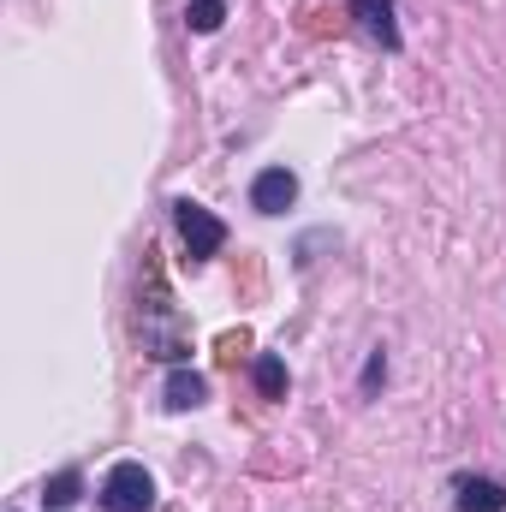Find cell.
Listing matches in <instances>:
<instances>
[{
    "mask_svg": "<svg viewBox=\"0 0 506 512\" xmlns=\"http://www.w3.org/2000/svg\"><path fill=\"white\" fill-rule=\"evenodd\" d=\"M102 507L108 512H149L155 507V483H149V471H143L137 459H120V465L108 471V483H102Z\"/></svg>",
    "mask_w": 506,
    "mask_h": 512,
    "instance_id": "obj_1",
    "label": "cell"
},
{
    "mask_svg": "<svg viewBox=\"0 0 506 512\" xmlns=\"http://www.w3.org/2000/svg\"><path fill=\"white\" fill-rule=\"evenodd\" d=\"M173 227H179V239H185L191 262H203V256H215L221 245H227V227H221L203 203H191V197H179V203H173Z\"/></svg>",
    "mask_w": 506,
    "mask_h": 512,
    "instance_id": "obj_2",
    "label": "cell"
},
{
    "mask_svg": "<svg viewBox=\"0 0 506 512\" xmlns=\"http://www.w3.org/2000/svg\"><path fill=\"white\" fill-rule=\"evenodd\" d=\"M292 197H298V179L286 173V167H262L251 185V203L262 209V215H286L292 209Z\"/></svg>",
    "mask_w": 506,
    "mask_h": 512,
    "instance_id": "obj_3",
    "label": "cell"
},
{
    "mask_svg": "<svg viewBox=\"0 0 506 512\" xmlns=\"http://www.w3.org/2000/svg\"><path fill=\"white\" fill-rule=\"evenodd\" d=\"M352 12H358V24L376 36L381 48H399V24H393V0H352Z\"/></svg>",
    "mask_w": 506,
    "mask_h": 512,
    "instance_id": "obj_4",
    "label": "cell"
},
{
    "mask_svg": "<svg viewBox=\"0 0 506 512\" xmlns=\"http://www.w3.org/2000/svg\"><path fill=\"white\" fill-rule=\"evenodd\" d=\"M459 512H506V489L489 477H459Z\"/></svg>",
    "mask_w": 506,
    "mask_h": 512,
    "instance_id": "obj_5",
    "label": "cell"
},
{
    "mask_svg": "<svg viewBox=\"0 0 506 512\" xmlns=\"http://www.w3.org/2000/svg\"><path fill=\"white\" fill-rule=\"evenodd\" d=\"M203 393H209V387H203L197 370H173V376H167V411H197Z\"/></svg>",
    "mask_w": 506,
    "mask_h": 512,
    "instance_id": "obj_6",
    "label": "cell"
},
{
    "mask_svg": "<svg viewBox=\"0 0 506 512\" xmlns=\"http://www.w3.org/2000/svg\"><path fill=\"white\" fill-rule=\"evenodd\" d=\"M256 387H262V399H286V364L280 358H256Z\"/></svg>",
    "mask_w": 506,
    "mask_h": 512,
    "instance_id": "obj_7",
    "label": "cell"
},
{
    "mask_svg": "<svg viewBox=\"0 0 506 512\" xmlns=\"http://www.w3.org/2000/svg\"><path fill=\"white\" fill-rule=\"evenodd\" d=\"M221 18H227V6H221V0H191V12H185V24H191L197 36L221 30Z\"/></svg>",
    "mask_w": 506,
    "mask_h": 512,
    "instance_id": "obj_8",
    "label": "cell"
},
{
    "mask_svg": "<svg viewBox=\"0 0 506 512\" xmlns=\"http://www.w3.org/2000/svg\"><path fill=\"white\" fill-rule=\"evenodd\" d=\"M78 489H84V483H78V471H60V477H48L42 501H48V507H72V501H78Z\"/></svg>",
    "mask_w": 506,
    "mask_h": 512,
    "instance_id": "obj_9",
    "label": "cell"
},
{
    "mask_svg": "<svg viewBox=\"0 0 506 512\" xmlns=\"http://www.w3.org/2000/svg\"><path fill=\"white\" fill-rule=\"evenodd\" d=\"M239 352H245V334H227V340H221V358H227V364H233V358H239Z\"/></svg>",
    "mask_w": 506,
    "mask_h": 512,
    "instance_id": "obj_10",
    "label": "cell"
}]
</instances>
